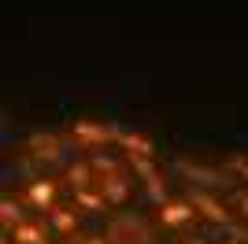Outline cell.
<instances>
[{"mask_svg": "<svg viewBox=\"0 0 248 244\" xmlns=\"http://www.w3.org/2000/svg\"><path fill=\"white\" fill-rule=\"evenodd\" d=\"M155 244H159V241H155Z\"/></svg>", "mask_w": 248, "mask_h": 244, "instance_id": "cell-18", "label": "cell"}, {"mask_svg": "<svg viewBox=\"0 0 248 244\" xmlns=\"http://www.w3.org/2000/svg\"><path fill=\"white\" fill-rule=\"evenodd\" d=\"M233 211L248 222V189H237V193H233Z\"/></svg>", "mask_w": 248, "mask_h": 244, "instance_id": "cell-15", "label": "cell"}, {"mask_svg": "<svg viewBox=\"0 0 248 244\" xmlns=\"http://www.w3.org/2000/svg\"><path fill=\"white\" fill-rule=\"evenodd\" d=\"M67 152H71V141H67V133H56V130L30 133V137L22 141V155L33 159V163H41V167L45 163H63Z\"/></svg>", "mask_w": 248, "mask_h": 244, "instance_id": "cell-3", "label": "cell"}, {"mask_svg": "<svg viewBox=\"0 0 248 244\" xmlns=\"http://www.w3.org/2000/svg\"><path fill=\"white\" fill-rule=\"evenodd\" d=\"M119 148L126 159H155V141L141 130H119Z\"/></svg>", "mask_w": 248, "mask_h": 244, "instance_id": "cell-7", "label": "cell"}, {"mask_svg": "<svg viewBox=\"0 0 248 244\" xmlns=\"http://www.w3.org/2000/svg\"><path fill=\"white\" fill-rule=\"evenodd\" d=\"M74 244H111V241H108V233H93V237H74Z\"/></svg>", "mask_w": 248, "mask_h": 244, "instance_id": "cell-16", "label": "cell"}, {"mask_svg": "<svg viewBox=\"0 0 248 244\" xmlns=\"http://www.w3.org/2000/svg\"><path fill=\"white\" fill-rule=\"evenodd\" d=\"M71 203H74V207H78L82 214H108V211H111V203H108V196L100 193V185L71 193Z\"/></svg>", "mask_w": 248, "mask_h": 244, "instance_id": "cell-12", "label": "cell"}, {"mask_svg": "<svg viewBox=\"0 0 248 244\" xmlns=\"http://www.w3.org/2000/svg\"><path fill=\"white\" fill-rule=\"evenodd\" d=\"M100 193L108 196V203H111V207H123V203H126V196H130V178H126L123 167L100 178Z\"/></svg>", "mask_w": 248, "mask_h": 244, "instance_id": "cell-11", "label": "cell"}, {"mask_svg": "<svg viewBox=\"0 0 248 244\" xmlns=\"http://www.w3.org/2000/svg\"><path fill=\"white\" fill-rule=\"evenodd\" d=\"M11 244H52V226L48 222H37V218H26L19 222L11 233H4Z\"/></svg>", "mask_w": 248, "mask_h": 244, "instance_id": "cell-8", "label": "cell"}, {"mask_svg": "<svg viewBox=\"0 0 248 244\" xmlns=\"http://www.w3.org/2000/svg\"><path fill=\"white\" fill-rule=\"evenodd\" d=\"M63 178H67V185H71V193L100 185V178H96V170H93V163H89V159H67V163H63Z\"/></svg>", "mask_w": 248, "mask_h": 244, "instance_id": "cell-9", "label": "cell"}, {"mask_svg": "<svg viewBox=\"0 0 248 244\" xmlns=\"http://www.w3.org/2000/svg\"><path fill=\"white\" fill-rule=\"evenodd\" d=\"M189 200H193L197 214L207 218L211 226H233V211H230L226 200H218L211 189H189Z\"/></svg>", "mask_w": 248, "mask_h": 244, "instance_id": "cell-5", "label": "cell"}, {"mask_svg": "<svg viewBox=\"0 0 248 244\" xmlns=\"http://www.w3.org/2000/svg\"><path fill=\"white\" fill-rule=\"evenodd\" d=\"M119 122H96V119H78L67 126V141L78 152H100L108 144H119Z\"/></svg>", "mask_w": 248, "mask_h": 244, "instance_id": "cell-1", "label": "cell"}, {"mask_svg": "<svg viewBox=\"0 0 248 244\" xmlns=\"http://www.w3.org/2000/svg\"><path fill=\"white\" fill-rule=\"evenodd\" d=\"M19 222H26L22 203H19V200H11V196H4V200H0V226H4V233H11Z\"/></svg>", "mask_w": 248, "mask_h": 244, "instance_id": "cell-13", "label": "cell"}, {"mask_svg": "<svg viewBox=\"0 0 248 244\" xmlns=\"http://www.w3.org/2000/svg\"><path fill=\"white\" fill-rule=\"evenodd\" d=\"M22 203H26L30 211H52V207L60 203V185H56V178L41 174V178L26 182V189H22Z\"/></svg>", "mask_w": 248, "mask_h": 244, "instance_id": "cell-6", "label": "cell"}, {"mask_svg": "<svg viewBox=\"0 0 248 244\" xmlns=\"http://www.w3.org/2000/svg\"><path fill=\"white\" fill-rule=\"evenodd\" d=\"M186 244H207V241H204V237H193V241H186Z\"/></svg>", "mask_w": 248, "mask_h": 244, "instance_id": "cell-17", "label": "cell"}, {"mask_svg": "<svg viewBox=\"0 0 248 244\" xmlns=\"http://www.w3.org/2000/svg\"><path fill=\"white\" fill-rule=\"evenodd\" d=\"M174 170L182 174L189 182V189H211V193H226V189H237V174L230 170L226 163L222 167H211V163H189V159H178L174 163Z\"/></svg>", "mask_w": 248, "mask_h": 244, "instance_id": "cell-2", "label": "cell"}, {"mask_svg": "<svg viewBox=\"0 0 248 244\" xmlns=\"http://www.w3.org/2000/svg\"><path fill=\"white\" fill-rule=\"evenodd\" d=\"M226 167L233 174H237V182H248V152H237V155H230Z\"/></svg>", "mask_w": 248, "mask_h": 244, "instance_id": "cell-14", "label": "cell"}, {"mask_svg": "<svg viewBox=\"0 0 248 244\" xmlns=\"http://www.w3.org/2000/svg\"><path fill=\"white\" fill-rule=\"evenodd\" d=\"M45 222L52 226V233L56 237H74V229H78V207H67V203H56L52 211H45Z\"/></svg>", "mask_w": 248, "mask_h": 244, "instance_id": "cell-10", "label": "cell"}, {"mask_svg": "<svg viewBox=\"0 0 248 244\" xmlns=\"http://www.w3.org/2000/svg\"><path fill=\"white\" fill-rule=\"evenodd\" d=\"M197 218L200 214L189 196H170V200L155 203V226H163V229H182V226L197 222Z\"/></svg>", "mask_w": 248, "mask_h": 244, "instance_id": "cell-4", "label": "cell"}]
</instances>
